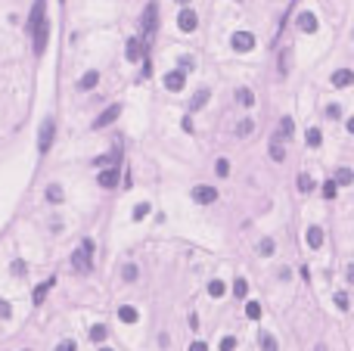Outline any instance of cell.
Masks as SVG:
<instances>
[{"label":"cell","mask_w":354,"mask_h":351,"mask_svg":"<svg viewBox=\"0 0 354 351\" xmlns=\"http://www.w3.org/2000/svg\"><path fill=\"white\" fill-rule=\"evenodd\" d=\"M72 267L78 274H87L90 267H93V239H84L81 242V249L72 252Z\"/></svg>","instance_id":"cell-1"},{"label":"cell","mask_w":354,"mask_h":351,"mask_svg":"<svg viewBox=\"0 0 354 351\" xmlns=\"http://www.w3.org/2000/svg\"><path fill=\"white\" fill-rule=\"evenodd\" d=\"M53 131H56V127H53V118H47V121L41 124V134H38V153H41V156H47V149L53 146Z\"/></svg>","instance_id":"cell-2"},{"label":"cell","mask_w":354,"mask_h":351,"mask_svg":"<svg viewBox=\"0 0 354 351\" xmlns=\"http://www.w3.org/2000/svg\"><path fill=\"white\" fill-rule=\"evenodd\" d=\"M44 6H47V3H44V0H38V3H34V6H31V16H28V25H25V31L31 34V38H34V31H38V28L44 25V22H47V19H44Z\"/></svg>","instance_id":"cell-3"},{"label":"cell","mask_w":354,"mask_h":351,"mask_svg":"<svg viewBox=\"0 0 354 351\" xmlns=\"http://www.w3.org/2000/svg\"><path fill=\"white\" fill-rule=\"evenodd\" d=\"M230 44H233V50H239V53H249L252 47H255V34H252V31H233Z\"/></svg>","instance_id":"cell-4"},{"label":"cell","mask_w":354,"mask_h":351,"mask_svg":"<svg viewBox=\"0 0 354 351\" xmlns=\"http://www.w3.org/2000/svg\"><path fill=\"white\" fill-rule=\"evenodd\" d=\"M156 28H159V6L149 3L146 13H143V31H146V38H149V34H156Z\"/></svg>","instance_id":"cell-5"},{"label":"cell","mask_w":354,"mask_h":351,"mask_svg":"<svg viewBox=\"0 0 354 351\" xmlns=\"http://www.w3.org/2000/svg\"><path fill=\"white\" fill-rule=\"evenodd\" d=\"M196 25H199L196 13H193L190 6H183V9H180V16H177V28H180V31H196Z\"/></svg>","instance_id":"cell-6"},{"label":"cell","mask_w":354,"mask_h":351,"mask_svg":"<svg viewBox=\"0 0 354 351\" xmlns=\"http://www.w3.org/2000/svg\"><path fill=\"white\" fill-rule=\"evenodd\" d=\"M193 199L199 205H211V202H218V190H215V186H196Z\"/></svg>","instance_id":"cell-7"},{"label":"cell","mask_w":354,"mask_h":351,"mask_svg":"<svg viewBox=\"0 0 354 351\" xmlns=\"http://www.w3.org/2000/svg\"><path fill=\"white\" fill-rule=\"evenodd\" d=\"M118 115H121V103H115V106L103 109V115L97 118V124H93V127H97V131H100V127H109V124H112V121L118 118Z\"/></svg>","instance_id":"cell-8"},{"label":"cell","mask_w":354,"mask_h":351,"mask_svg":"<svg viewBox=\"0 0 354 351\" xmlns=\"http://www.w3.org/2000/svg\"><path fill=\"white\" fill-rule=\"evenodd\" d=\"M47 41H50V25L44 22V25H41L38 31H34V53H38V56L47 50Z\"/></svg>","instance_id":"cell-9"},{"label":"cell","mask_w":354,"mask_h":351,"mask_svg":"<svg viewBox=\"0 0 354 351\" xmlns=\"http://www.w3.org/2000/svg\"><path fill=\"white\" fill-rule=\"evenodd\" d=\"M100 186H103V190H112V186L118 183V168H106V171H100Z\"/></svg>","instance_id":"cell-10"},{"label":"cell","mask_w":354,"mask_h":351,"mask_svg":"<svg viewBox=\"0 0 354 351\" xmlns=\"http://www.w3.org/2000/svg\"><path fill=\"white\" fill-rule=\"evenodd\" d=\"M304 242H308L311 249H320V245H323V230H320V227H308V233H304Z\"/></svg>","instance_id":"cell-11"},{"label":"cell","mask_w":354,"mask_h":351,"mask_svg":"<svg viewBox=\"0 0 354 351\" xmlns=\"http://www.w3.org/2000/svg\"><path fill=\"white\" fill-rule=\"evenodd\" d=\"M298 28L308 31V34H314V31H317V16H314V13H298Z\"/></svg>","instance_id":"cell-12"},{"label":"cell","mask_w":354,"mask_h":351,"mask_svg":"<svg viewBox=\"0 0 354 351\" xmlns=\"http://www.w3.org/2000/svg\"><path fill=\"white\" fill-rule=\"evenodd\" d=\"M165 87H168V90H183V72H168V75H165Z\"/></svg>","instance_id":"cell-13"},{"label":"cell","mask_w":354,"mask_h":351,"mask_svg":"<svg viewBox=\"0 0 354 351\" xmlns=\"http://www.w3.org/2000/svg\"><path fill=\"white\" fill-rule=\"evenodd\" d=\"M354 81V72H348V68H339V72H333V87H348Z\"/></svg>","instance_id":"cell-14"},{"label":"cell","mask_w":354,"mask_h":351,"mask_svg":"<svg viewBox=\"0 0 354 351\" xmlns=\"http://www.w3.org/2000/svg\"><path fill=\"white\" fill-rule=\"evenodd\" d=\"M118 320H121V323H137L140 314H137V308H131V305H121V308H118Z\"/></svg>","instance_id":"cell-15"},{"label":"cell","mask_w":354,"mask_h":351,"mask_svg":"<svg viewBox=\"0 0 354 351\" xmlns=\"http://www.w3.org/2000/svg\"><path fill=\"white\" fill-rule=\"evenodd\" d=\"M140 56H143V44H140L137 38H131V41H127V59H131V62H137Z\"/></svg>","instance_id":"cell-16"},{"label":"cell","mask_w":354,"mask_h":351,"mask_svg":"<svg viewBox=\"0 0 354 351\" xmlns=\"http://www.w3.org/2000/svg\"><path fill=\"white\" fill-rule=\"evenodd\" d=\"M97 165L103 168V165H109V168H118L121 165V156L118 153H109V156H97Z\"/></svg>","instance_id":"cell-17"},{"label":"cell","mask_w":354,"mask_h":351,"mask_svg":"<svg viewBox=\"0 0 354 351\" xmlns=\"http://www.w3.org/2000/svg\"><path fill=\"white\" fill-rule=\"evenodd\" d=\"M50 289H53V280H47V283H41L38 289H34V305H44V298H47Z\"/></svg>","instance_id":"cell-18"},{"label":"cell","mask_w":354,"mask_h":351,"mask_svg":"<svg viewBox=\"0 0 354 351\" xmlns=\"http://www.w3.org/2000/svg\"><path fill=\"white\" fill-rule=\"evenodd\" d=\"M336 183H339V186L354 183V171H351V168H339V171H336Z\"/></svg>","instance_id":"cell-19"},{"label":"cell","mask_w":354,"mask_h":351,"mask_svg":"<svg viewBox=\"0 0 354 351\" xmlns=\"http://www.w3.org/2000/svg\"><path fill=\"white\" fill-rule=\"evenodd\" d=\"M97 81H100V75H97V72H87L84 78L78 81V87H81V90H93V87H97Z\"/></svg>","instance_id":"cell-20"},{"label":"cell","mask_w":354,"mask_h":351,"mask_svg":"<svg viewBox=\"0 0 354 351\" xmlns=\"http://www.w3.org/2000/svg\"><path fill=\"white\" fill-rule=\"evenodd\" d=\"M47 202H62V186H59V183H50V186H47Z\"/></svg>","instance_id":"cell-21"},{"label":"cell","mask_w":354,"mask_h":351,"mask_svg":"<svg viewBox=\"0 0 354 351\" xmlns=\"http://www.w3.org/2000/svg\"><path fill=\"white\" fill-rule=\"evenodd\" d=\"M236 100H239L245 109L255 106V97H252V90H249V87H239V90H236Z\"/></svg>","instance_id":"cell-22"},{"label":"cell","mask_w":354,"mask_h":351,"mask_svg":"<svg viewBox=\"0 0 354 351\" xmlns=\"http://www.w3.org/2000/svg\"><path fill=\"white\" fill-rule=\"evenodd\" d=\"M208 97H211V93H208V87H202V90H199L196 97H193V103H190V109H202L205 103H208Z\"/></svg>","instance_id":"cell-23"},{"label":"cell","mask_w":354,"mask_h":351,"mask_svg":"<svg viewBox=\"0 0 354 351\" xmlns=\"http://www.w3.org/2000/svg\"><path fill=\"white\" fill-rule=\"evenodd\" d=\"M224 292H227V286H224L221 280H211V283H208V295H211V298H221Z\"/></svg>","instance_id":"cell-24"},{"label":"cell","mask_w":354,"mask_h":351,"mask_svg":"<svg viewBox=\"0 0 354 351\" xmlns=\"http://www.w3.org/2000/svg\"><path fill=\"white\" fill-rule=\"evenodd\" d=\"M245 317L258 320V317H261V305H258V301H245Z\"/></svg>","instance_id":"cell-25"},{"label":"cell","mask_w":354,"mask_h":351,"mask_svg":"<svg viewBox=\"0 0 354 351\" xmlns=\"http://www.w3.org/2000/svg\"><path fill=\"white\" fill-rule=\"evenodd\" d=\"M292 137V118H283L280 121V134H277V140H289Z\"/></svg>","instance_id":"cell-26"},{"label":"cell","mask_w":354,"mask_h":351,"mask_svg":"<svg viewBox=\"0 0 354 351\" xmlns=\"http://www.w3.org/2000/svg\"><path fill=\"white\" fill-rule=\"evenodd\" d=\"M270 159H274V162H283V159H286V153H283V146H280V140L270 143Z\"/></svg>","instance_id":"cell-27"},{"label":"cell","mask_w":354,"mask_h":351,"mask_svg":"<svg viewBox=\"0 0 354 351\" xmlns=\"http://www.w3.org/2000/svg\"><path fill=\"white\" fill-rule=\"evenodd\" d=\"M245 292H249V283H245V280H236V283H233V295L245 298Z\"/></svg>","instance_id":"cell-28"},{"label":"cell","mask_w":354,"mask_h":351,"mask_svg":"<svg viewBox=\"0 0 354 351\" xmlns=\"http://www.w3.org/2000/svg\"><path fill=\"white\" fill-rule=\"evenodd\" d=\"M215 171H218V177H227V174H230V162L227 159H218L215 162Z\"/></svg>","instance_id":"cell-29"},{"label":"cell","mask_w":354,"mask_h":351,"mask_svg":"<svg viewBox=\"0 0 354 351\" xmlns=\"http://www.w3.org/2000/svg\"><path fill=\"white\" fill-rule=\"evenodd\" d=\"M298 190H301V193H311V190H314V180L308 177V174H298Z\"/></svg>","instance_id":"cell-30"},{"label":"cell","mask_w":354,"mask_h":351,"mask_svg":"<svg viewBox=\"0 0 354 351\" xmlns=\"http://www.w3.org/2000/svg\"><path fill=\"white\" fill-rule=\"evenodd\" d=\"M252 127H255V124H252L249 118H245V121L236 124V134H239V137H249V134H252Z\"/></svg>","instance_id":"cell-31"},{"label":"cell","mask_w":354,"mask_h":351,"mask_svg":"<svg viewBox=\"0 0 354 351\" xmlns=\"http://www.w3.org/2000/svg\"><path fill=\"white\" fill-rule=\"evenodd\" d=\"M121 277L127 280V283H134V280H137V267H134V264H124V267H121Z\"/></svg>","instance_id":"cell-32"},{"label":"cell","mask_w":354,"mask_h":351,"mask_svg":"<svg viewBox=\"0 0 354 351\" xmlns=\"http://www.w3.org/2000/svg\"><path fill=\"white\" fill-rule=\"evenodd\" d=\"M90 339H93V342H103V339H106V326H103V323H97V326L90 330Z\"/></svg>","instance_id":"cell-33"},{"label":"cell","mask_w":354,"mask_h":351,"mask_svg":"<svg viewBox=\"0 0 354 351\" xmlns=\"http://www.w3.org/2000/svg\"><path fill=\"white\" fill-rule=\"evenodd\" d=\"M336 190H339L336 180H326V183H323V196H326V199H336Z\"/></svg>","instance_id":"cell-34"},{"label":"cell","mask_w":354,"mask_h":351,"mask_svg":"<svg viewBox=\"0 0 354 351\" xmlns=\"http://www.w3.org/2000/svg\"><path fill=\"white\" fill-rule=\"evenodd\" d=\"M149 215V202H140L137 208H134V221H143Z\"/></svg>","instance_id":"cell-35"},{"label":"cell","mask_w":354,"mask_h":351,"mask_svg":"<svg viewBox=\"0 0 354 351\" xmlns=\"http://www.w3.org/2000/svg\"><path fill=\"white\" fill-rule=\"evenodd\" d=\"M261 348H264V351H277V339L264 333V336H261Z\"/></svg>","instance_id":"cell-36"},{"label":"cell","mask_w":354,"mask_h":351,"mask_svg":"<svg viewBox=\"0 0 354 351\" xmlns=\"http://www.w3.org/2000/svg\"><path fill=\"white\" fill-rule=\"evenodd\" d=\"M336 308L339 311H348L351 305H348V295H345V292H336Z\"/></svg>","instance_id":"cell-37"},{"label":"cell","mask_w":354,"mask_h":351,"mask_svg":"<svg viewBox=\"0 0 354 351\" xmlns=\"http://www.w3.org/2000/svg\"><path fill=\"white\" fill-rule=\"evenodd\" d=\"M320 131H317V127H311V131H308V146H320Z\"/></svg>","instance_id":"cell-38"},{"label":"cell","mask_w":354,"mask_h":351,"mask_svg":"<svg viewBox=\"0 0 354 351\" xmlns=\"http://www.w3.org/2000/svg\"><path fill=\"white\" fill-rule=\"evenodd\" d=\"M233 348H236V339L233 336H224L221 339V351H233Z\"/></svg>","instance_id":"cell-39"},{"label":"cell","mask_w":354,"mask_h":351,"mask_svg":"<svg viewBox=\"0 0 354 351\" xmlns=\"http://www.w3.org/2000/svg\"><path fill=\"white\" fill-rule=\"evenodd\" d=\"M56 351H78V345L72 342V339H62V342L56 345Z\"/></svg>","instance_id":"cell-40"},{"label":"cell","mask_w":354,"mask_h":351,"mask_svg":"<svg viewBox=\"0 0 354 351\" xmlns=\"http://www.w3.org/2000/svg\"><path fill=\"white\" fill-rule=\"evenodd\" d=\"M258 249H261V255H274V239H261Z\"/></svg>","instance_id":"cell-41"},{"label":"cell","mask_w":354,"mask_h":351,"mask_svg":"<svg viewBox=\"0 0 354 351\" xmlns=\"http://www.w3.org/2000/svg\"><path fill=\"white\" fill-rule=\"evenodd\" d=\"M25 271H28V264H25V261H13V274H16V277H22Z\"/></svg>","instance_id":"cell-42"},{"label":"cell","mask_w":354,"mask_h":351,"mask_svg":"<svg viewBox=\"0 0 354 351\" xmlns=\"http://www.w3.org/2000/svg\"><path fill=\"white\" fill-rule=\"evenodd\" d=\"M326 115H329V118H339V115H342V109H339L336 103H333V106H326Z\"/></svg>","instance_id":"cell-43"},{"label":"cell","mask_w":354,"mask_h":351,"mask_svg":"<svg viewBox=\"0 0 354 351\" xmlns=\"http://www.w3.org/2000/svg\"><path fill=\"white\" fill-rule=\"evenodd\" d=\"M0 317H3V320L9 317V305H6V301H3V298H0Z\"/></svg>","instance_id":"cell-44"},{"label":"cell","mask_w":354,"mask_h":351,"mask_svg":"<svg viewBox=\"0 0 354 351\" xmlns=\"http://www.w3.org/2000/svg\"><path fill=\"white\" fill-rule=\"evenodd\" d=\"M190 351H208V345H205V342H193Z\"/></svg>","instance_id":"cell-45"},{"label":"cell","mask_w":354,"mask_h":351,"mask_svg":"<svg viewBox=\"0 0 354 351\" xmlns=\"http://www.w3.org/2000/svg\"><path fill=\"white\" fill-rule=\"evenodd\" d=\"M183 68H193V59H190V56H183V59H180V72H183Z\"/></svg>","instance_id":"cell-46"},{"label":"cell","mask_w":354,"mask_h":351,"mask_svg":"<svg viewBox=\"0 0 354 351\" xmlns=\"http://www.w3.org/2000/svg\"><path fill=\"white\" fill-rule=\"evenodd\" d=\"M345 277H348V283L354 286V264H348V271H345Z\"/></svg>","instance_id":"cell-47"},{"label":"cell","mask_w":354,"mask_h":351,"mask_svg":"<svg viewBox=\"0 0 354 351\" xmlns=\"http://www.w3.org/2000/svg\"><path fill=\"white\" fill-rule=\"evenodd\" d=\"M348 131L354 134V115H351V118H348Z\"/></svg>","instance_id":"cell-48"},{"label":"cell","mask_w":354,"mask_h":351,"mask_svg":"<svg viewBox=\"0 0 354 351\" xmlns=\"http://www.w3.org/2000/svg\"><path fill=\"white\" fill-rule=\"evenodd\" d=\"M177 3H190V0H177Z\"/></svg>","instance_id":"cell-49"},{"label":"cell","mask_w":354,"mask_h":351,"mask_svg":"<svg viewBox=\"0 0 354 351\" xmlns=\"http://www.w3.org/2000/svg\"><path fill=\"white\" fill-rule=\"evenodd\" d=\"M100 351H112V348H100Z\"/></svg>","instance_id":"cell-50"},{"label":"cell","mask_w":354,"mask_h":351,"mask_svg":"<svg viewBox=\"0 0 354 351\" xmlns=\"http://www.w3.org/2000/svg\"><path fill=\"white\" fill-rule=\"evenodd\" d=\"M25 351H31V348H25Z\"/></svg>","instance_id":"cell-51"}]
</instances>
